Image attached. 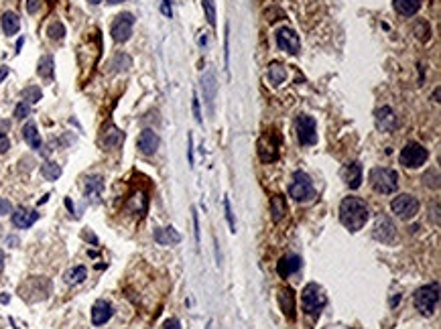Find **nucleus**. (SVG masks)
Masks as SVG:
<instances>
[{
	"mask_svg": "<svg viewBox=\"0 0 441 329\" xmlns=\"http://www.w3.org/2000/svg\"><path fill=\"white\" fill-rule=\"evenodd\" d=\"M340 222L350 230V232H358L366 226L368 222V208L362 199L358 197H346L340 203Z\"/></svg>",
	"mask_w": 441,
	"mask_h": 329,
	"instance_id": "f257e3e1",
	"label": "nucleus"
},
{
	"mask_svg": "<svg viewBox=\"0 0 441 329\" xmlns=\"http://www.w3.org/2000/svg\"><path fill=\"white\" fill-rule=\"evenodd\" d=\"M413 301H415L417 311H419L423 317H431V315L435 313L437 303H439V282L425 284V286L417 289L415 295H413Z\"/></svg>",
	"mask_w": 441,
	"mask_h": 329,
	"instance_id": "f03ea898",
	"label": "nucleus"
},
{
	"mask_svg": "<svg viewBox=\"0 0 441 329\" xmlns=\"http://www.w3.org/2000/svg\"><path fill=\"white\" fill-rule=\"evenodd\" d=\"M326 303H328V299H326L322 286H317L315 282H309V284L303 289V293H301V305H303V311H305L307 315L319 317L322 311H324V307H326Z\"/></svg>",
	"mask_w": 441,
	"mask_h": 329,
	"instance_id": "7ed1b4c3",
	"label": "nucleus"
},
{
	"mask_svg": "<svg viewBox=\"0 0 441 329\" xmlns=\"http://www.w3.org/2000/svg\"><path fill=\"white\" fill-rule=\"evenodd\" d=\"M370 185L378 193H394L398 187V173L392 169L376 167L370 171Z\"/></svg>",
	"mask_w": 441,
	"mask_h": 329,
	"instance_id": "20e7f679",
	"label": "nucleus"
},
{
	"mask_svg": "<svg viewBox=\"0 0 441 329\" xmlns=\"http://www.w3.org/2000/svg\"><path fill=\"white\" fill-rule=\"evenodd\" d=\"M289 195L295 201H309V199H313L315 189H313V183H311L307 173H303V171H295V173H293V181L289 185Z\"/></svg>",
	"mask_w": 441,
	"mask_h": 329,
	"instance_id": "39448f33",
	"label": "nucleus"
},
{
	"mask_svg": "<svg viewBox=\"0 0 441 329\" xmlns=\"http://www.w3.org/2000/svg\"><path fill=\"white\" fill-rule=\"evenodd\" d=\"M278 148H280V136L276 130H266L260 140H258V156L264 162H272L278 158Z\"/></svg>",
	"mask_w": 441,
	"mask_h": 329,
	"instance_id": "423d86ee",
	"label": "nucleus"
},
{
	"mask_svg": "<svg viewBox=\"0 0 441 329\" xmlns=\"http://www.w3.org/2000/svg\"><path fill=\"white\" fill-rule=\"evenodd\" d=\"M398 158H400V164H405L407 169H417V167H421V164H425V160L429 158V152L419 142H409L400 150Z\"/></svg>",
	"mask_w": 441,
	"mask_h": 329,
	"instance_id": "0eeeda50",
	"label": "nucleus"
},
{
	"mask_svg": "<svg viewBox=\"0 0 441 329\" xmlns=\"http://www.w3.org/2000/svg\"><path fill=\"white\" fill-rule=\"evenodd\" d=\"M390 210H392L400 220H411V218H415L417 212H419V199L413 197V195H409V193H403V195H398V197L392 199Z\"/></svg>",
	"mask_w": 441,
	"mask_h": 329,
	"instance_id": "6e6552de",
	"label": "nucleus"
},
{
	"mask_svg": "<svg viewBox=\"0 0 441 329\" xmlns=\"http://www.w3.org/2000/svg\"><path fill=\"white\" fill-rule=\"evenodd\" d=\"M132 25H134V17L130 13H122L116 17V21L112 23L110 35L116 43H126L132 35Z\"/></svg>",
	"mask_w": 441,
	"mask_h": 329,
	"instance_id": "1a4fd4ad",
	"label": "nucleus"
},
{
	"mask_svg": "<svg viewBox=\"0 0 441 329\" xmlns=\"http://www.w3.org/2000/svg\"><path fill=\"white\" fill-rule=\"evenodd\" d=\"M276 45L280 51H287L289 55H297L299 49H301V41H299V35L289 29V27H280L276 31Z\"/></svg>",
	"mask_w": 441,
	"mask_h": 329,
	"instance_id": "9d476101",
	"label": "nucleus"
},
{
	"mask_svg": "<svg viewBox=\"0 0 441 329\" xmlns=\"http://www.w3.org/2000/svg\"><path fill=\"white\" fill-rule=\"evenodd\" d=\"M297 138L301 144L309 146V144H315L317 142V126H315V120L307 114H301L297 118Z\"/></svg>",
	"mask_w": 441,
	"mask_h": 329,
	"instance_id": "9b49d317",
	"label": "nucleus"
},
{
	"mask_svg": "<svg viewBox=\"0 0 441 329\" xmlns=\"http://www.w3.org/2000/svg\"><path fill=\"white\" fill-rule=\"evenodd\" d=\"M394 234H396V228H394V224L390 222V218L384 216V214H380V216L376 218L374 238L380 240V242H384V244H390V242L394 240Z\"/></svg>",
	"mask_w": 441,
	"mask_h": 329,
	"instance_id": "f8f14e48",
	"label": "nucleus"
},
{
	"mask_svg": "<svg viewBox=\"0 0 441 329\" xmlns=\"http://www.w3.org/2000/svg\"><path fill=\"white\" fill-rule=\"evenodd\" d=\"M278 305H280V309H283V313L287 315V319H291V321H295V317H297V305H295V293H293V289H289V286H283L280 291H278Z\"/></svg>",
	"mask_w": 441,
	"mask_h": 329,
	"instance_id": "ddd939ff",
	"label": "nucleus"
},
{
	"mask_svg": "<svg viewBox=\"0 0 441 329\" xmlns=\"http://www.w3.org/2000/svg\"><path fill=\"white\" fill-rule=\"evenodd\" d=\"M136 144H138V150L142 154H155L157 148H159V134L155 130H151V128H146V130L140 132Z\"/></svg>",
	"mask_w": 441,
	"mask_h": 329,
	"instance_id": "4468645a",
	"label": "nucleus"
},
{
	"mask_svg": "<svg viewBox=\"0 0 441 329\" xmlns=\"http://www.w3.org/2000/svg\"><path fill=\"white\" fill-rule=\"evenodd\" d=\"M102 189H104V179H102L100 175H90V177L84 179V193H86V197H88L92 203H98V201H100Z\"/></svg>",
	"mask_w": 441,
	"mask_h": 329,
	"instance_id": "2eb2a0df",
	"label": "nucleus"
},
{
	"mask_svg": "<svg viewBox=\"0 0 441 329\" xmlns=\"http://www.w3.org/2000/svg\"><path fill=\"white\" fill-rule=\"evenodd\" d=\"M299 268H301V258L295 256V254H287L276 262V272H278L280 278H287L291 274H295Z\"/></svg>",
	"mask_w": 441,
	"mask_h": 329,
	"instance_id": "dca6fc26",
	"label": "nucleus"
},
{
	"mask_svg": "<svg viewBox=\"0 0 441 329\" xmlns=\"http://www.w3.org/2000/svg\"><path fill=\"white\" fill-rule=\"evenodd\" d=\"M396 124H398V120H396L392 108L382 106V108L376 110V126H378V130H382V132H390V130L396 128Z\"/></svg>",
	"mask_w": 441,
	"mask_h": 329,
	"instance_id": "f3484780",
	"label": "nucleus"
},
{
	"mask_svg": "<svg viewBox=\"0 0 441 329\" xmlns=\"http://www.w3.org/2000/svg\"><path fill=\"white\" fill-rule=\"evenodd\" d=\"M37 220H39V214H37L35 210L19 208L17 212H13V226H15V228L27 230V228H31V226H33Z\"/></svg>",
	"mask_w": 441,
	"mask_h": 329,
	"instance_id": "a211bd4d",
	"label": "nucleus"
},
{
	"mask_svg": "<svg viewBox=\"0 0 441 329\" xmlns=\"http://www.w3.org/2000/svg\"><path fill=\"white\" fill-rule=\"evenodd\" d=\"M202 90H204V100H206V104H208L210 110H212V108H214L216 94H218V81H216V73H214V71L204 73V77H202Z\"/></svg>",
	"mask_w": 441,
	"mask_h": 329,
	"instance_id": "6ab92c4d",
	"label": "nucleus"
},
{
	"mask_svg": "<svg viewBox=\"0 0 441 329\" xmlns=\"http://www.w3.org/2000/svg\"><path fill=\"white\" fill-rule=\"evenodd\" d=\"M112 313H114V311H112V305H110L108 301L100 299V301H96L94 307H92V323H94V325H104V323L110 321Z\"/></svg>",
	"mask_w": 441,
	"mask_h": 329,
	"instance_id": "aec40b11",
	"label": "nucleus"
},
{
	"mask_svg": "<svg viewBox=\"0 0 441 329\" xmlns=\"http://www.w3.org/2000/svg\"><path fill=\"white\" fill-rule=\"evenodd\" d=\"M344 177H346V183L350 189H358L362 185V167L358 162H352L344 169Z\"/></svg>",
	"mask_w": 441,
	"mask_h": 329,
	"instance_id": "412c9836",
	"label": "nucleus"
},
{
	"mask_svg": "<svg viewBox=\"0 0 441 329\" xmlns=\"http://www.w3.org/2000/svg\"><path fill=\"white\" fill-rule=\"evenodd\" d=\"M155 240L161 246H169V244H179L181 236L175 232V228H157L155 230Z\"/></svg>",
	"mask_w": 441,
	"mask_h": 329,
	"instance_id": "4be33fe9",
	"label": "nucleus"
},
{
	"mask_svg": "<svg viewBox=\"0 0 441 329\" xmlns=\"http://www.w3.org/2000/svg\"><path fill=\"white\" fill-rule=\"evenodd\" d=\"M122 140H124V134H122L116 126L104 128V132H102V144H104L106 148H114V146L122 144Z\"/></svg>",
	"mask_w": 441,
	"mask_h": 329,
	"instance_id": "5701e85b",
	"label": "nucleus"
},
{
	"mask_svg": "<svg viewBox=\"0 0 441 329\" xmlns=\"http://www.w3.org/2000/svg\"><path fill=\"white\" fill-rule=\"evenodd\" d=\"M392 3H394L396 13L403 17H413L421 9V0H392Z\"/></svg>",
	"mask_w": 441,
	"mask_h": 329,
	"instance_id": "b1692460",
	"label": "nucleus"
},
{
	"mask_svg": "<svg viewBox=\"0 0 441 329\" xmlns=\"http://www.w3.org/2000/svg\"><path fill=\"white\" fill-rule=\"evenodd\" d=\"M23 138L27 140V144H29L31 148H41V134H39L35 122H27V124H25V128H23Z\"/></svg>",
	"mask_w": 441,
	"mask_h": 329,
	"instance_id": "393cba45",
	"label": "nucleus"
},
{
	"mask_svg": "<svg viewBox=\"0 0 441 329\" xmlns=\"http://www.w3.org/2000/svg\"><path fill=\"white\" fill-rule=\"evenodd\" d=\"M0 23H3V31H5V35H17L19 33V29H21V21H19V17L15 15V13H5L3 15V19H0Z\"/></svg>",
	"mask_w": 441,
	"mask_h": 329,
	"instance_id": "a878e982",
	"label": "nucleus"
},
{
	"mask_svg": "<svg viewBox=\"0 0 441 329\" xmlns=\"http://www.w3.org/2000/svg\"><path fill=\"white\" fill-rule=\"evenodd\" d=\"M266 75H268V81L272 86H280L287 79V67L283 63H278V61H274V63L268 65V73Z\"/></svg>",
	"mask_w": 441,
	"mask_h": 329,
	"instance_id": "bb28decb",
	"label": "nucleus"
},
{
	"mask_svg": "<svg viewBox=\"0 0 441 329\" xmlns=\"http://www.w3.org/2000/svg\"><path fill=\"white\" fill-rule=\"evenodd\" d=\"M270 214H272V222H280L287 216V203L283 195H272L270 197Z\"/></svg>",
	"mask_w": 441,
	"mask_h": 329,
	"instance_id": "cd10ccee",
	"label": "nucleus"
},
{
	"mask_svg": "<svg viewBox=\"0 0 441 329\" xmlns=\"http://www.w3.org/2000/svg\"><path fill=\"white\" fill-rule=\"evenodd\" d=\"M53 57L51 55H43L39 59V65H37V73L43 77V79H51L53 77Z\"/></svg>",
	"mask_w": 441,
	"mask_h": 329,
	"instance_id": "c85d7f7f",
	"label": "nucleus"
},
{
	"mask_svg": "<svg viewBox=\"0 0 441 329\" xmlns=\"http://www.w3.org/2000/svg\"><path fill=\"white\" fill-rule=\"evenodd\" d=\"M86 278H88L86 266H73L71 270L65 272V282H67V284H79V282H84Z\"/></svg>",
	"mask_w": 441,
	"mask_h": 329,
	"instance_id": "c756f323",
	"label": "nucleus"
},
{
	"mask_svg": "<svg viewBox=\"0 0 441 329\" xmlns=\"http://www.w3.org/2000/svg\"><path fill=\"white\" fill-rule=\"evenodd\" d=\"M41 175L47 181H57L61 177V167L57 162H45V164H41Z\"/></svg>",
	"mask_w": 441,
	"mask_h": 329,
	"instance_id": "7c9ffc66",
	"label": "nucleus"
},
{
	"mask_svg": "<svg viewBox=\"0 0 441 329\" xmlns=\"http://www.w3.org/2000/svg\"><path fill=\"white\" fill-rule=\"evenodd\" d=\"M21 98H23L27 104H37V102L43 98V92H41V88H37V86H29V88H25V90L21 92Z\"/></svg>",
	"mask_w": 441,
	"mask_h": 329,
	"instance_id": "2f4dec72",
	"label": "nucleus"
},
{
	"mask_svg": "<svg viewBox=\"0 0 441 329\" xmlns=\"http://www.w3.org/2000/svg\"><path fill=\"white\" fill-rule=\"evenodd\" d=\"M47 35H49V39H53V41H61L63 37H65V27H63V23H51L49 25V29H47Z\"/></svg>",
	"mask_w": 441,
	"mask_h": 329,
	"instance_id": "473e14b6",
	"label": "nucleus"
},
{
	"mask_svg": "<svg viewBox=\"0 0 441 329\" xmlns=\"http://www.w3.org/2000/svg\"><path fill=\"white\" fill-rule=\"evenodd\" d=\"M130 65H132V59H130L126 53H118V55L114 57V61H112V67H114L116 71H126Z\"/></svg>",
	"mask_w": 441,
	"mask_h": 329,
	"instance_id": "72a5a7b5",
	"label": "nucleus"
},
{
	"mask_svg": "<svg viewBox=\"0 0 441 329\" xmlns=\"http://www.w3.org/2000/svg\"><path fill=\"white\" fill-rule=\"evenodd\" d=\"M204 3V11H206V19L212 27H216V5L214 0H202Z\"/></svg>",
	"mask_w": 441,
	"mask_h": 329,
	"instance_id": "f704fd0d",
	"label": "nucleus"
},
{
	"mask_svg": "<svg viewBox=\"0 0 441 329\" xmlns=\"http://www.w3.org/2000/svg\"><path fill=\"white\" fill-rule=\"evenodd\" d=\"M29 114H31V106H29L27 102H19L17 108H15V118L23 120V118H27Z\"/></svg>",
	"mask_w": 441,
	"mask_h": 329,
	"instance_id": "c9c22d12",
	"label": "nucleus"
},
{
	"mask_svg": "<svg viewBox=\"0 0 441 329\" xmlns=\"http://www.w3.org/2000/svg\"><path fill=\"white\" fill-rule=\"evenodd\" d=\"M415 35H417L421 41H427L429 35H431V31H429V27H427L425 23H417V25H415Z\"/></svg>",
	"mask_w": 441,
	"mask_h": 329,
	"instance_id": "e433bc0d",
	"label": "nucleus"
},
{
	"mask_svg": "<svg viewBox=\"0 0 441 329\" xmlns=\"http://www.w3.org/2000/svg\"><path fill=\"white\" fill-rule=\"evenodd\" d=\"M224 210H226V220H228L230 232H236V222H234V216H232V208H230V199H228V197L224 199Z\"/></svg>",
	"mask_w": 441,
	"mask_h": 329,
	"instance_id": "4c0bfd02",
	"label": "nucleus"
},
{
	"mask_svg": "<svg viewBox=\"0 0 441 329\" xmlns=\"http://www.w3.org/2000/svg\"><path fill=\"white\" fill-rule=\"evenodd\" d=\"M7 214H13V203L5 197H0V216H7Z\"/></svg>",
	"mask_w": 441,
	"mask_h": 329,
	"instance_id": "58836bf2",
	"label": "nucleus"
},
{
	"mask_svg": "<svg viewBox=\"0 0 441 329\" xmlns=\"http://www.w3.org/2000/svg\"><path fill=\"white\" fill-rule=\"evenodd\" d=\"M39 9H41V0H27V11H29L31 15L39 13Z\"/></svg>",
	"mask_w": 441,
	"mask_h": 329,
	"instance_id": "ea45409f",
	"label": "nucleus"
},
{
	"mask_svg": "<svg viewBox=\"0 0 441 329\" xmlns=\"http://www.w3.org/2000/svg\"><path fill=\"white\" fill-rule=\"evenodd\" d=\"M9 130H11V120H0V136H7L9 134Z\"/></svg>",
	"mask_w": 441,
	"mask_h": 329,
	"instance_id": "a19ab883",
	"label": "nucleus"
},
{
	"mask_svg": "<svg viewBox=\"0 0 441 329\" xmlns=\"http://www.w3.org/2000/svg\"><path fill=\"white\" fill-rule=\"evenodd\" d=\"M11 148V140L9 136H0V152H7Z\"/></svg>",
	"mask_w": 441,
	"mask_h": 329,
	"instance_id": "79ce46f5",
	"label": "nucleus"
},
{
	"mask_svg": "<svg viewBox=\"0 0 441 329\" xmlns=\"http://www.w3.org/2000/svg\"><path fill=\"white\" fill-rule=\"evenodd\" d=\"M163 329H181V323L177 321V319H169L167 323H165V327Z\"/></svg>",
	"mask_w": 441,
	"mask_h": 329,
	"instance_id": "37998d69",
	"label": "nucleus"
},
{
	"mask_svg": "<svg viewBox=\"0 0 441 329\" xmlns=\"http://www.w3.org/2000/svg\"><path fill=\"white\" fill-rule=\"evenodd\" d=\"M161 13H163L165 17H171V5H169V0H163V5H161Z\"/></svg>",
	"mask_w": 441,
	"mask_h": 329,
	"instance_id": "c03bdc74",
	"label": "nucleus"
},
{
	"mask_svg": "<svg viewBox=\"0 0 441 329\" xmlns=\"http://www.w3.org/2000/svg\"><path fill=\"white\" fill-rule=\"evenodd\" d=\"M193 112H195V120L202 122V116H199V102H197V96H193Z\"/></svg>",
	"mask_w": 441,
	"mask_h": 329,
	"instance_id": "a18cd8bd",
	"label": "nucleus"
},
{
	"mask_svg": "<svg viewBox=\"0 0 441 329\" xmlns=\"http://www.w3.org/2000/svg\"><path fill=\"white\" fill-rule=\"evenodd\" d=\"M7 75H9V67H7V65H3V67H0V81H3Z\"/></svg>",
	"mask_w": 441,
	"mask_h": 329,
	"instance_id": "49530a36",
	"label": "nucleus"
},
{
	"mask_svg": "<svg viewBox=\"0 0 441 329\" xmlns=\"http://www.w3.org/2000/svg\"><path fill=\"white\" fill-rule=\"evenodd\" d=\"M9 301H11V297H9L7 293H3V295H0V303H5V305H7Z\"/></svg>",
	"mask_w": 441,
	"mask_h": 329,
	"instance_id": "de8ad7c7",
	"label": "nucleus"
},
{
	"mask_svg": "<svg viewBox=\"0 0 441 329\" xmlns=\"http://www.w3.org/2000/svg\"><path fill=\"white\" fill-rule=\"evenodd\" d=\"M3 268H5V252L0 250V270H3Z\"/></svg>",
	"mask_w": 441,
	"mask_h": 329,
	"instance_id": "09e8293b",
	"label": "nucleus"
},
{
	"mask_svg": "<svg viewBox=\"0 0 441 329\" xmlns=\"http://www.w3.org/2000/svg\"><path fill=\"white\" fill-rule=\"evenodd\" d=\"M65 205H67V210H69V212L73 214V203H71V199H69V197L65 199Z\"/></svg>",
	"mask_w": 441,
	"mask_h": 329,
	"instance_id": "8fccbe9b",
	"label": "nucleus"
},
{
	"mask_svg": "<svg viewBox=\"0 0 441 329\" xmlns=\"http://www.w3.org/2000/svg\"><path fill=\"white\" fill-rule=\"evenodd\" d=\"M86 238H88V240H90V242H92V244H96V242H98V240H96V236H94V234H88V232H86Z\"/></svg>",
	"mask_w": 441,
	"mask_h": 329,
	"instance_id": "3c124183",
	"label": "nucleus"
},
{
	"mask_svg": "<svg viewBox=\"0 0 441 329\" xmlns=\"http://www.w3.org/2000/svg\"><path fill=\"white\" fill-rule=\"evenodd\" d=\"M7 242H9V244H19V240H17L15 236H11V238H7Z\"/></svg>",
	"mask_w": 441,
	"mask_h": 329,
	"instance_id": "603ef678",
	"label": "nucleus"
},
{
	"mask_svg": "<svg viewBox=\"0 0 441 329\" xmlns=\"http://www.w3.org/2000/svg\"><path fill=\"white\" fill-rule=\"evenodd\" d=\"M118 3H124V0H108V5H118Z\"/></svg>",
	"mask_w": 441,
	"mask_h": 329,
	"instance_id": "864d4df0",
	"label": "nucleus"
},
{
	"mask_svg": "<svg viewBox=\"0 0 441 329\" xmlns=\"http://www.w3.org/2000/svg\"><path fill=\"white\" fill-rule=\"evenodd\" d=\"M88 3H90V5H100L102 0H88Z\"/></svg>",
	"mask_w": 441,
	"mask_h": 329,
	"instance_id": "5fc2aeb1",
	"label": "nucleus"
}]
</instances>
